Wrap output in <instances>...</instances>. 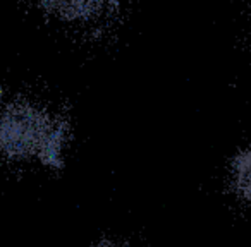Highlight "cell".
<instances>
[{
  "label": "cell",
  "instance_id": "obj_1",
  "mask_svg": "<svg viewBox=\"0 0 251 247\" xmlns=\"http://www.w3.org/2000/svg\"><path fill=\"white\" fill-rule=\"evenodd\" d=\"M66 124L28 101H14L0 110V153L12 160L36 157L59 165L66 148Z\"/></svg>",
  "mask_w": 251,
  "mask_h": 247
},
{
  "label": "cell",
  "instance_id": "obj_2",
  "mask_svg": "<svg viewBox=\"0 0 251 247\" xmlns=\"http://www.w3.org/2000/svg\"><path fill=\"white\" fill-rule=\"evenodd\" d=\"M229 182L234 196L251 206V146L241 150L229 167Z\"/></svg>",
  "mask_w": 251,
  "mask_h": 247
},
{
  "label": "cell",
  "instance_id": "obj_3",
  "mask_svg": "<svg viewBox=\"0 0 251 247\" xmlns=\"http://www.w3.org/2000/svg\"><path fill=\"white\" fill-rule=\"evenodd\" d=\"M91 247H121V244L114 242V240L103 239V240H100V242L95 244V246H91Z\"/></svg>",
  "mask_w": 251,
  "mask_h": 247
}]
</instances>
